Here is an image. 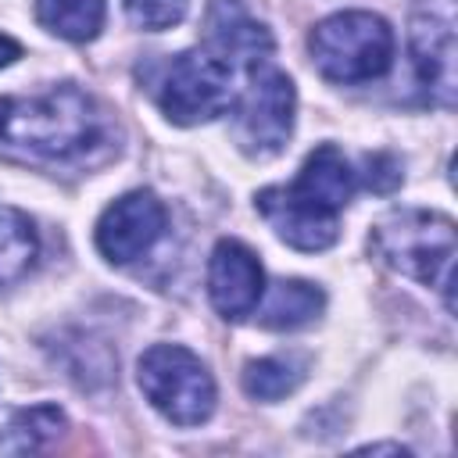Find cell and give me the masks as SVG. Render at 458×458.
Returning a JSON list of instances; mask_svg holds the SVG:
<instances>
[{"instance_id":"obj_6","label":"cell","mask_w":458,"mask_h":458,"mask_svg":"<svg viewBox=\"0 0 458 458\" xmlns=\"http://www.w3.org/2000/svg\"><path fill=\"white\" fill-rule=\"evenodd\" d=\"M233 64L211 50L179 54L157 86V104L175 125L211 122L225 107H233Z\"/></svg>"},{"instance_id":"obj_9","label":"cell","mask_w":458,"mask_h":458,"mask_svg":"<svg viewBox=\"0 0 458 458\" xmlns=\"http://www.w3.org/2000/svg\"><path fill=\"white\" fill-rule=\"evenodd\" d=\"M258 211L261 218L276 229V236L283 243H290L293 250H326L336 243L340 236V215L315 204L311 197H304L293 186H265L258 193Z\"/></svg>"},{"instance_id":"obj_17","label":"cell","mask_w":458,"mask_h":458,"mask_svg":"<svg viewBox=\"0 0 458 458\" xmlns=\"http://www.w3.org/2000/svg\"><path fill=\"white\" fill-rule=\"evenodd\" d=\"M64 429V411L57 404H32L11 415V422L0 433V451L11 454H25V451H39L50 440H57Z\"/></svg>"},{"instance_id":"obj_20","label":"cell","mask_w":458,"mask_h":458,"mask_svg":"<svg viewBox=\"0 0 458 458\" xmlns=\"http://www.w3.org/2000/svg\"><path fill=\"white\" fill-rule=\"evenodd\" d=\"M18 57H21V43L11 39L7 32H0V68L11 64V61H18Z\"/></svg>"},{"instance_id":"obj_8","label":"cell","mask_w":458,"mask_h":458,"mask_svg":"<svg viewBox=\"0 0 458 458\" xmlns=\"http://www.w3.org/2000/svg\"><path fill=\"white\" fill-rule=\"evenodd\" d=\"M165 222H168L165 204L150 190H132L114 204H107V211L100 215L97 250L114 265H129L161 240Z\"/></svg>"},{"instance_id":"obj_2","label":"cell","mask_w":458,"mask_h":458,"mask_svg":"<svg viewBox=\"0 0 458 458\" xmlns=\"http://www.w3.org/2000/svg\"><path fill=\"white\" fill-rule=\"evenodd\" d=\"M369 247L386 268H394V272H401L422 286L440 290L447 308H451L458 236H454V222L447 215L422 211V208L390 211L372 225Z\"/></svg>"},{"instance_id":"obj_12","label":"cell","mask_w":458,"mask_h":458,"mask_svg":"<svg viewBox=\"0 0 458 458\" xmlns=\"http://www.w3.org/2000/svg\"><path fill=\"white\" fill-rule=\"evenodd\" d=\"M211 54H218L229 64H233V57L254 64L272 54V36L265 25L250 21L243 11L215 7L211 11Z\"/></svg>"},{"instance_id":"obj_16","label":"cell","mask_w":458,"mask_h":458,"mask_svg":"<svg viewBox=\"0 0 458 458\" xmlns=\"http://www.w3.org/2000/svg\"><path fill=\"white\" fill-rule=\"evenodd\" d=\"M39 254V236L18 208L0 204V286L21 279Z\"/></svg>"},{"instance_id":"obj_4","label":"cell","mask_w":458,"mask_h":458,"mask_svg":"<svg viewBox=\"0 0 458 458\" xmlns=\"http://www.w3.org/2000/svg\"><path fill=\"white\" fill-rule=\"evenodd\" d=\"M136 383L143 397L175 426H200L215 411V379L208 365L179 347V344H154L136 361Z\"/></svg>"},{"instance_id":"obj_11","label":"cell","mask_w":458,"mask_h":458,"mask_svg":"<svg viewBox=\"0 0 458 458\" xmlns=\"http://www.w3.org/2000/svg\"><path fill=\"white\" fill-rule=\"evenodd\" d=\"M290 186L301 190L304 197H311L315 204L340 215L347 208L354 186H358V172L347 165V157L333 143H322L304 157V165H301V172Z\"/></svg>"},{"instance_id":"obj_10","label":"cell","mask_w":458,"mask_h":458,"mask_svg":"<svg viewBox=\"0 0 458 458\" xmlns=\"http://www.w3.org/2000/svg\"><path fill=\"white\" fill-rule=\"evenodd\" d=\"M265 272L258 254L240 240H218L208 261V297L222 318H243L261 304Z\"/></svg>"},{"instance_id":"obj_15","label":"cell","mask_w":458,"mask_h":458,"mask_svg":"<svg viewBox=\"0 0 458 458\" xmlns=\"http://www.w3.org/2000/svg\"><path fill=\"white\" fill-rule=\"evenodd\" d=\"M104 0H36V18L47 32L68 43H89L104 29Z\"/></svg>"},{"instance_id":"obj_21","label":"cell","mask_w":458,"mask_h":458,"mask_svg":"<svg viewBox=\"0 0 458 458\" xmlns=\"http://www.w3.org/2000/svg\"><path fill=\"white\" fill-rule=\"evenodd\" d=\"M361 451H394V454H404V447H401V444H365Z\"/></svg>"},{"instance_id":"obj_3","label":"cell","mask_w":458,"mask_h":458,"mask_svg":"<svg viewBox=\"0 0 458 458\" xmlns=\"http://www.w3.org/2000/svg\"><path fill=\"white\" fill-rule=\"evenodd\" d=\"M308 50L322 79L340 86L372 82L394 61V32L372 11H336L311 29Z\"/></svg>"},{"instance_id":"obj_1","label":"cell","mask_w":458,"mask_h":458,"mask_svg":"<svg viewBox=\"0 0 458 458\" xmlns=\"http://www.w3.org/2000/svg\"><path fill=\"white\" fill-rule=\"evenodd\" d=\"M107 136V111L72 82L29 97H0V147L29 161H79L104 147Z\"/></svg>"},{"instance_id":"obj_13","label":"cell","mask_w":458,"mask_h":458,"mask_svg":"<svg viewBox=\"0 0 458 458\" xmlns=\"http://www.w3.org/2000/svg\"><path fill=\"white\" fill-rule=\"evenodd\" d=\"M265 297V293H261ZM326 308V293L315 286V283H304V279H279L268 297H265V308L258 311V322L265 329H301L308 326L318 311Z\"/></svg>"},{"instance_id":"obj_5","label":"cell","mask_w":458,"mask_h":458,"mask_svg":"<svg viewBox=\"0 0 458 458\" xmlns=\"http://www.w3.org/2000/svg\"><path fill=\"white\" fill-rule=\"evenodd\" d=\"M297 93L283 68L268 57L247 64V86L236 97V140L247 154L268 157L279 154L293 132Z\"/></svg>"},{"instance_id":"obj_18","label":"cell","mask_w":458,"mask_h":458,"mask_svg":"<svg viewBox=\"0 0 458 458\" xmlns=\"http://www.w3.org/2000/svg\"><path fill=\"white\" fill-rule=\"evenodd\" d=\"M129 21L143 32H165L186 18L190 0H122Z\"/></svg>"},{"instance_id":"obj_7","label":"cell","mask_w":458,"mask_h":458,"mask_svg":"<svg viewBox=\"0 0 458 458\" xmlns=\"http://www.w3.org/2000/svg\"><path fill=\"white\" fill-rule=\"evenodd\" d=\"M458 7L454 0H419L408 18V50L426 97L440 107H454L458 93Z\"/></svg>"},{"instance_id":"obj_14","label":"cell","mask_w":458,"mask_h":458,"mask_svg":"<svg viewBox=\"0 0 458 458\" xmlns=\"http://www.w3.org/2000/svg\"><path fill=\"white\" fill-rule=\"evenodd\" d=\"M308 376V354L286 351V354H268L254 358L243 365V390L258 401H279L293 394Z\"/></svg>"},{"instance_id":"obj_19","label":"cell","mask_w":458,"mask_h":458,"mask_svg":"<svg viewBox=\"0 0 458 458\" xmlns=\"http://www.w3.org/2000/svg\"><path fill=\"white\" fill-rule=\"evenodd\" d=\"M365 186H372L376 193H390L401 182V165L390 154H369L365 157Z\"/></svg>"}]
</instances>
